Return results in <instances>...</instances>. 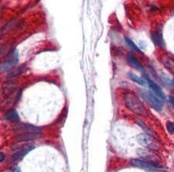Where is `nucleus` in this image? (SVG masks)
<instances>
[{"mask_svg": "<svg viewBox=\"0 0 174 172\" xmlns=\"http://www.w3.org/2000/svg\"><path fill=\"white\" fill-rule=\"evenodd\" d=\"M124 102L126 107L133 113L143 117L147 115V111L143 102L135 94L126 93L124 95Z\"/></svg>", "mask_w": 174, "mask_h": 172, "instance_id": "obj_1", "label": "nucleus"}, {"mask_svg": "<svg viewBox=\"0 0 174 172\" xmlns=\"http://www.w3.org/2000/svg\"><path fill=\"white\" fill-rule=\"evenodd\" d=\"M140 95L143 99L150 105L151 108L156 111H161L163 107V102L159 97L155 95L153 93L149 91L141 90Z\"/></svg>", "mask_w": 174, "mask_h": 172, "instance_id": "obj_2", "label": "nucleus"}, {"mask_svg": "<svg viewBox=\"0 0 174 172\" xmlns=\"http://www.w3.org/2000/svg\"><path fill=\"white\" fill-rule=\"evenodd\" d=\"M138 143L146 148L154 150H159L160 145L152 136L147 134L140 133L137 136Z\"/></svg>", "mask_w": 174, "mask_h": 172, "instance_id": "obj_3", "label": "nucleus"}, {"mask_svg": "<svg viewBox=\"0 0 174 172\" xmlns=\"http://www.w3.org/2000/svg\"><path fill=\"white\" fill-rule=\"evenodd\" d=\"M18 52L15 50L9 60L0 63V74L7 72L14 67L18 62Z\"/></svg>", "mask_w": 174, "mask_h": 172, "instance_id": "obj_4", "label": "nucleus"}, {"mask_svg": "<svg viewBox=\"0 0 174 172\" xmlns=\"http://www.w3.org/2000/svg\"><path fill=\"white\" fill-rule=\"evenodd\" d=\"M143 78L146 81L147 83V85L149 86L150 89L153 92L155 95L159 97L161 100H164L165 99V95L164 92L162 91L161 88L158 85H157L155 82L150 79L147 76V75L143 74Z\"/></svg>", "mask_w": 174, "mask_h": 172, "instance_id": "obj_5", "label": "nucleus"}, {"mask_svg": "<svg viewBox=\"0 0 174 172\" xmlns=\"http://www.w3.org/2000/svg\"><path fill=\"white\" fill-rule=\"evenodd\" d=\"M131 164L135 167H139L141 169H144L150 171L152 169H158V168H162L161 166L159 164L155 163L150 162H147L142 161L140 159H134L131 160Z\"/></svg>", "mask_w": 174, "mask_h": 172, "instance_id": "obj_6", "label": "nucleus"}, {"mask_svg": "<svg viewBox=\"0 0 174 172\" xmlns=\"http://www.w3.org/2000/svg\"><path fill=\"white\" fill-rule=\"evenodd\" d=\"M14 129L16 132H19L21 134H23L39 132L41 130V128L32 125L20 124L15 125Z\"/></svg>", "mask_w": 174, "mask_h": 172, "instance_id": "obj_7", "label": "nucleus"}, {"mask_svg": "<svg viewBox=\"0 0 174 172\" xmlns=\"http://www.w3.org/2000/svg\"><path fill=\"white\" fill-rule=\"evenodd\" d=\"M126 61L130 65V66L137 70L139 72H145V68L142 65L137 58L132 54H129L126 56Z\"/></svg>", "mask_w": 174, "mask_h": 172, "instance_id": "obj_8", "label": "nucleus"}, {"mask_svg": "<svg viewBox=\"0 0 174 172\" xmlns=\"http://www.w3.org/2000/svg\"><path fill=\"white\" fill-rule=\"evenodd\" d=\"M41 136V134L39 132L20 134L16 137V140L17 141H25L38 139L40 138Z\"/></svg>", "mask_w": 174, "mask_h": 172, "instance_id": "obj_9", "label": "nucleus"}, {"mask_svg": "<svg viewBox=\"0 0 174 172\" xmlns=\"http://www.w3.org/2000/svg\"><path fill=\"white\" fill-rule=\"evenodd\" d=\"M32 148L33 147L31 146H27L20 149L13 155V161L16 163L19 162L27 153H29L32 149Z\"/></svg>", "mask_w": 174, "mask_h": 172, "instance_id": "obj_10", "label": "nucleus"}, {"mask_svg": "<svg viewBox=\"0 0 174 172\" xmlns=\"http://www.w3.org/2000/svg\"><path fill=\"white\" fill-rule=\"evenodd\" d=\"M138 153L142 157H143L144 158L150 161V162L155 163V161L158 162L160 160V158L157 155H155L153 153H150L149 151L146 150H139Z\"/></svg>", "mask_w": 174, "mask_h": 172, "instance_id": "obj_11", "label": "nucleus"}, {"mask_svg": "<svg viewBox=\"0 0 174 172\" xmlns=\"http://www.w3.org/2000/svg\"><path fill=\"white\" fill-rule=\"evenodd\" d=\"M128 76L132 81L135 82L136 84H138V85H139L140 86H146L147 85V82L143 78L137 76L135 74H134L132 72H128Z\"/></svg>", "mask_w": 174, "mask_h": 172, "instance_id": "obj_12", "label": "nucleus"}, {"mask_svg": "<svg viewBox=\"0 0 174 172\" xmlns=\"http://www.w3.org/2000/svg\"><path fill=\"white\" fill-rule=\"evenodd\" d=\"M151 40L155 45L159 47H164L165 45L164 41L163 40L161 34L159 32H155L151 36Z\"/></svg>", "mask_w": 174, "mask_h": 172, "instance_id": "obj_13", "label": "nucleus"}, {"mask_svg": "<svg viewBox=\"0 0 174 172\" xmlns=\"http://www.w3.org/2000/svg\"><path fill=\"white\" fill-rule=\"evenodd\" d=\"M5 118L7 121L11 122H18L20 120L19 116L15 110L12 109L6 113L5 115Z\"/></svg>", "mask_w": 174, "mask_h": 172, "instance_id": "obj_14", "label": "nucleus"}, {"mask_svg": "<svg viewBox=\"0 0 174 172\" xmlns=\"http://www.w3.org/2000/svg\"><path fill=\"white\" fill-rule=\"evenodd\" d=\"M125 41L126 44L128 45V46H129L132 49L134 50L136 52H139V53H143L142 52V51L140 50L139 48L134 43L130 38H128V37H125Z\"/></svg>", "mask_w": 174, "mask_h": 172, "instance_id": "obj_15", "label": "nucleus"}, {"mask_svg": "<svg viewBox=\"0 0 174 172\" xmlns=\"http://www.w3.org/2000/svg\"><path fill=\"white\" fill-rule=\"evenodd\" d=\"M136 122L138 125L140 126V128L142 129H143L145 130V132L147 133V134L150 135V136H153V134L154 133L153 132V131L151 130V129L147 127V126H146V125L145 124V123H143L142 121L140 120H137L136 121Z\"/></svg>", "mask_w": 174, "mask_h": 172, "instance_id": "obj_16", "label": "nucleus"}, {"mask_svg": "<svg viewBox=\"0 0 174 172\" xmlns=\"http://www.w3.org/2000/svg\"><path fill=\"white\" fill-rule=\"evenodd\" d=\"M167 129L170 133H173L174 132V124L171 122H168L166 125Z\"/></svg>", "mask_w": 174, "mask_h": 172, "instance_id": "obj_17", "label": "nucleus"}, {"mask_svg": "<svg viewBox=\"0 0 174 172\" xmlns=\"http://www.w3.org/2000/svg\"><path fill=\"white\" fill-rule=\"evenodd\" d=\"M150 172H167L166 170H161V168H158V169H152L150 171Z\"/></svg>", "mask_w": 174, "mask_h": 172, "instance_id": "obj_18", "label": "nucleus"}, {"mask_svg": "<svg viewBox=\"0 0 174 172\" xmlns=\"http://www.w3.org/2000/svg\"><path fill=\"white\" fill-rule=\"evenodd\" d=\"M168 99H169V102L174 106V97L172 96H169Z\"/></svg>", "mask_w": 174, "mask_h": 172, "instance_id": "obj_19", "label": "nucleus"}, {"mask_svg": "<svg viewBox=\"0 0 174 172\" xmlns=\"http://www.w3.org/2000/svg\"><path fill=\"white\" fill-rule=\"evenodd\" d=\"M5 159V155H4V154L2 153H0V163L2 162Z\"/></svg>", "mask_w": 174, "mask_h": 172, "instance_id": "obj_20", "label": "nucleus"}, {"mask_svg": "<svg viewBox=\"0 0 174 172\" xmlns=\"http://www.w3.org/2000/svg\"><path fill=\"white\" fill-rule=\"evenodd\" d=\"M171 85H172V86H174V79L172 80L171 81Z\"/></svg>", "mask_w": 174, "mask_h": 172, "instance_id": "obj_21", "label": "nucleus"}]
</instances>
